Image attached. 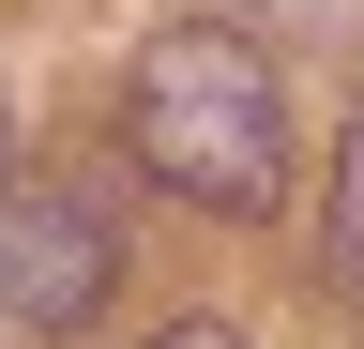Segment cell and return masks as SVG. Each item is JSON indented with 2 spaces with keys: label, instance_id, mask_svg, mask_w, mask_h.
I'll return each mask as SVG.
<instances>
[{
  "label": "cell",
  "instance_id": "3957f363",
  "mask_svg": "<svg viewBox=\"0 0 364 349\" xmlns=\"http://www.w3.org/2000/svg\"><path fill=\"white\" fill-rule=\"evenodd\" d=\"M318 258H334V289L364 304V107H349V137H334V243H318Z\"/></svg>",
  "mask_w": 364,
  "mask_h": 349
},
{
  "label": "cell",
  "instance_id": "277c9868",
  "mask_svg": "<svg viewBox=\"0 0 364 349\" xmlns=\"http://www.w3.org/2000/svg\"><path fill=\"white\" fill-rule=\"evenodd\" d=\"M152 349H243V334H228V319H167Z\"/></svg>",
  "mask_w": 364,
  "mask_h": 349
},
{
  "label": "cell",
  "instance_id": "7a4b0ae2",
  "mask_svg": "<svg viewBox=\"0 0 364 349\" xmlns=\"http://www.w3.org/2000/svg\"><path fill=\"white\" fill-rule=\"evenodd\" d=\"M122 289V228L107 198L61 183V167H16V198H0V349H46V334H91Z\"/></svg>",
  "mask_w": 364,
  "mask_h": 349
},
{
  "label": "cell",
  "instance_id": "6da1fadb",
  "mask_svg": "<svg viewBox=\"0 0 364 349\" xmlns=\"http://www.w3.org/2000/svg\"><path fill=\"white\" fill-rule=\"evenodd\" d=\"M122 137H136V167H152L167 198L228 213V228H258V213L289 198V92H273V61L228 16H167L152 46H136Z\"/></svg>",
  "mask_w": 364,
  "mask_h": 349
},
{
  "label": "cell",
  "instance_id": "5b68a950",
  "mask_svg": "<svg viewBox=\"0 0 364 349\" xmlns=\"http://www.w3.org/2000/svg\"><path fill=\"white\" fill-rule=\"evenodd\" d=\"M0 198H16V122H0Z\"/></svg>",
  "mask_w": 364,
  "mask_h": 349
}]
</instances>
